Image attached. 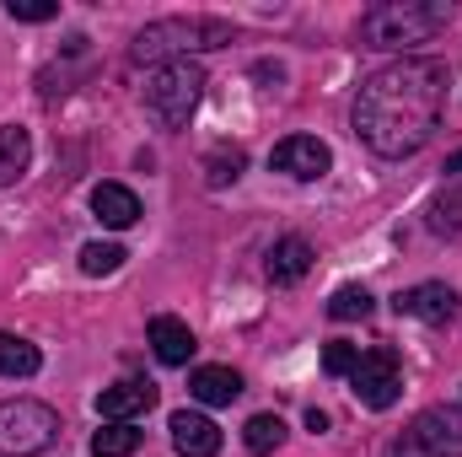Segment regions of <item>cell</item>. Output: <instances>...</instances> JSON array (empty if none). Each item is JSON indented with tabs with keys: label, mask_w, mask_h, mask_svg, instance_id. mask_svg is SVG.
Masks as SVG:
<instances>
[{
	"label": "cell",
	"mask_w": 462,
	"mask_h": 457,
	"mask_svg": "<svg viewBox=\"0 0 462 457\" xmlns=\"http://www.w3.org/2000/svg\"><path fill=\"white\" fill-rule=\"evenodd\" d=\"M205 98V70L194 60H172V65H156L151 81H145V108L162 129H183L189 114L199 108Z\"/></svg>",
	"instance_id": "4"
},
{
	"label": "cell",
	"mask_w": 462,
	"mask_h": 457,
	"mask_svg": "<svg viewBox=\"0 0 462 457\" xmlns=\"http://www.w3.org/2000/svg\"><path fill=\"white\" fill-rule=\"evenodd\" d=\"M145 340H151V350H156L162 366H189V355L199 350V344H194V329H189L183 318H151Z\"/></svg>",
	"instance_id": "12"
},
{
	"label": "cell",
	"mask_w": 462,
	"mask_h": 457,
	"mask_svg": "<svg viewBox=\"0 0 462 457\" xmlns=\"http://www.w3.org/2000/svg\"><path fill=\"white\" fill-rule=\"evenodd\" d=\"M60 436V415L38 398H5L0 404V452L5 457H32Z\"/></svg>",
	"instance_id": "5"
},
{
	"label": "cell",
	"mask_w": 462,
	"mask_h": 457,
	"mask_svg": "<svg viewBox=\"0 0 462 457\" xmlns=\"http://www.w3.org/2000/svg\"><path fill=\"white\" fill-rule=\"evenodd\" d=\"M236 173H242V151H216V156H210V189L236 183Z\"/></svg>",
	"instance_id": "25"
},
{
	"label": "cell",
	"mask_w": 462,
	"mask_h": 457,
	"mask_svg": "<svg viewBox=\"0 0 462 457\" xmlns=\"http://www.w3.org/2000/svg\"><path fill=\"white\" fill-rule=\"evenodd\" d=\"M382 457H462V409H425L409 420V431L387 447Z\"/></svg>",
	"instance_id": "6"
},
{
	"label": "cell",
	"mask_w": 462,
	"mask_h": 457,
	"mask_svg": "<svg viewBox=\"0 0 462 457\" xmlns=\"http://www.w3.org/2000/svg\"><path fill=\"white\" fill-rule=\"evenodd\" d=\"M221 43H231L226 22H216V16H167V22H151L134 38L129 60L134 65H172V60H189L194 49H221Z\"/></svg>",
	"instance_id": "3"
},
{
	"label": "cell",
	"mask_w": 462,
	"mask_h": 457,
	"mask_svg": "<svg viewBox=\"0 0 462 457\" xmlns=\"http://www.w3.org/2000/svg\"><path fill=\"white\" fill-rule=\"evenodd\" d=\"M140 431L134 425H103L97 436H92V457H134L140 452Z\"/></svg>",
	"instance_id": "19"
},
{
	"label": "cell",
	"mask_w": 462,
	"mask_h": 457,
	"mask_svg": "<svg viewBox=\"0 0 462 457\" xmlns=\"http://www.w3.org/2000/svg\"><path fill=\"white\" fill-rule=\"evenodd\" d=\"M328 318H334V323H360V318H371V291H365V285H339V291L328 296Z\"/></svg>",
	"instance_id": "18"
},
{
	"label": "cell",
	"mask_w": 462,
	"mask_h": 457,
	"mask_svg": "<svg viewBox=\"0 0 462 457\" xmlns=\"http://www.w3.org/2000/svg\"><path fill=\"white\" fill-rule=\"evenodd\" d=\"M398 318H420V323H452L457 318V291L441 285V280H425V285H409L393 296Z\"/></svg>",
	"instance_id": "9"
},
{
	"label": "cell",
	"mask_w": 462,
	"mask_h": 457,
	"mask_svg": "<svg viewBox=\"0 0 462 457\" xmlns=\"http://www.w3.org/2000/svg\"><path fill=\"white\" fill-rule=\"evenodd\" d=\"M349 393H355L365 409H393V404L403 398V366H398V355H393L387 344L360 350V360H355V371H349Z\"/></svg>",
	"instance_id": "7"
},
{
	"label": "cell",
	"mask_w": 462,
	"mask_h": 457,
	"mask_svg": "<svg viewBox=\"0 0 462 457\" xmlns=\"http://www.w3.org/2000/svg\"><path fill=\"white\" fill-rule=\"evenodd\" d=\"M242 442H247V452L269 457L280 442H285V420H280V415H253L247 431H242Z\"/></svg>",
	"instance_id": "20"
},
{
	"label": "cell",
	"mask_w": 462,
	"mask_h": 457,
	"mask_svg": "<svg viewBox=\"0 0 462 457\" xmlns=\"http://www.w3.org/2000/svg\"><path fill=\"white\" fill-rule=\"evenodd\" d=\"M32 162V135L22 124H0V189H11Z\"/></svg>",
	"instance_id": "16"
},
{
	"label": "cell",
	"mask_w": 462,
	"mask_h": 457,
	"mask_svg": "<svg viewBox=\"0 0 462 457\" xmlns=\"http://www.w3.org/2000/svg\"><path fill=\"white\" fill-rule=\"evenodd\" d=\"M43 366L38 344H27L22 334H0V377H32Z\"/></svg>",
	"instance_id": "17"
},
{
	"label": "cell",
	"mask_w": 462,
	"mask_h": 457,
	"mask_svg": "<svg viewBox=\"0 0 462 457\" xmlns=\"http://www.w3.org/2000/svg\"><path fill=\"white\" fill-rule=\"evenodd\" d=\"M5 16L11 22H54L60 5L54 0H5Z\"/></svg>",
	"instance_id": "23"
},
{
	"label": "cell",
	"mask_w": 462,
	"mask_h": 457,
	"mask_svg": "<svg viewBox=\"0 0 462 457\" xmlns=\"http://www.w3.org/2000/svg\"><path fill=\"white\" fill-rule=\"evenodd\" d=\"M441 108H447V65L441 60H393L360 87L349 118H355V135L376 156L403 162L436 135Z\"/></svg>",
	"instance_id": "1"
},
{
	"label": "cell",
	"mask_w": 462,
	"mask_h": 457,
	"mask_svg": "<svg viewBox=\"0 0 462 457\" xmlns=\"http://www.w3.org/2000/svg\"><path fill=\"white\" fill-rule=\"evenodd\" d=\"M189 393H194L199 404L221 409V404H231V398L242 393V377H236L231 366H199V371L189 377Z\"/></svg>",
	"instance_id": "15"
},
{
	"label": "cell",
	"mask_w": 462,
	"mask_h": 457,
	"mask_svg": "<svg viewBox=\"0 0 462 457\" xmlns=\"http://www.w3.org/2000/svg\"><path fill=\"white\" fill-rule=\"evenodd\" d=\"M452 5L441 0H382L360 16V49H409L447 33Z\"/></svg>",
	"instance_id": "2"
},
{
	"label": "cell",
	"mask_w": 462,
	"mask_h": 457,
	"mask_svg": "<svg viewBox=\"0 0 462 457\" xmlns=\"http://www.w3.org/2000/svg\"><path fill=\"white\" fill-rule=\"evenodd\" d=\"M145 409H156V382H145V377H129V382H114V387L97 393V415L108 425H129Z\"/></svg>",
	"instance_id": "10"
},
{
	"label": "cell",
	"mask_w": 462,
	"mask_h": 457,
	"mask_svg": "<svg viewBox=\"0 0 462 457\" xmlns=\"http://www.w3.org/2000/svg\"><path fill=\"white\" fill-rule=\"evenodd\" d=\"M355 360H360V344L334 340L328 350H323V371H328V377H349V371H355Z\"/></svg>",
	"instance_id": "24"
},
{
	"label": "cell",
	"mask_w": 462,
	"mask_h": 457,
	"mask_svg": "<svg viewBox=\"0 0 462 457\" xmlns=\"http://www.w3.org/2000/svg\"><path fill=\"white\" fill-rule=\"evenodd\" d=\"M447 173H452V178H457V173H462V151H457V156H452V162H447Z\"/></svg>",
	"instance_id": "27"
},
{
	"label": "cell",
	"mask_w": 462,
	"mask_h": 457,
	"mask_svg": "<svg viewBox=\"0 0 462 457\" xmlns=\"http://www.w3.org/2000/svg\"><path fill=\"white\" fill-rule=\"evenodd\" d=\"M92 210H97L103 227H114V231L140 221V200H134V189H124V183H97V189H92Z\"/></svg>",
	"instance_id": "14"
},
{
	"label": "cell",
	"mask_w": 462,
	"mask_h": 457,
	"mask_svg": "<svg viewBox=\"0 0 462 457\" xmlns=\"http://www.w3.org/2000/svg\"><path fill=\"white\" fill-rule=\"evenodd\" d=\"M312 258H318V253H312L307 237H280V242L269 247V264H263V269H269L274 285H296V280H307Z\"/></svg>",
	"instance_id": "13"
},
{
	"label": "cell",
	"mask_w": 462,
	"mask_h": 457,
	"mask_svg": "<svg viewBox=\"0 0 462 457\" xmlns=\"http://www.w3.org/2000/svg\"><path fill=\"white\" fill-rule=\"evenodd\" d=\"M430 231H462V183H447V194L430 205Z\"/></svg>",
	"instance_id": "21"
},
{
	"label": "cell",
	"mask_w": 462,
	"mask_h": 457,
	"mask_svg": "<svg viewBox=\"0 0 462 457\" xmlns=\"http://www.w3.org/2000/svg\"><path fill=\"white\" fill-rule=\"evenodd\" d=\"M172 447H178V457H216L221 452V425L210 415L178 409L172 415Z\"/></svg>",
	"instance_id": "11"
},
{
	"label": "cell",
	"mask_w": 462,
	"mask_h": 457,
	"mask_svg": "<svg viewBox=\"0 0 462 457\" xmlns=\"http://www.w3.org/2000/svg\"><path fill=\"white\" fill-rule=\"evenodd\" d=\"M124 264V247L118 242H87L81 247V275H114Z\"/></svg>",
	"instance_id": "22"
},
{
	"label": "cell",
	"mask_w": 462,
	"mask_h": 457,
	"mask_svg": "<svg viewBox=\"0 0 462 457\" xmlns=\"http://www.w3.org/2000/svg\"><path fill=\"white\" fill-rule=\"evenodd\" d=\"M307 431L323 436V431H328V415H323V409H307Z\"/></svg>",
	"instance_id": "26"
},
{
	"label": "cell",
	"mask_w": 462,
	"mask_h": 457,
	"mask_svg": "<svg viewBox=\"0 0 462 457\" xmlns=\"http://www.w3.org/2000/svg\"><path fill=\"white\" fill-rule=\"evenodd\" d=\"M269 167H274V173H285V178L312 183V178H323V173L334 167V151H328L318 135H291V140H280V145H274Z\"/></svg>",
	"instance_id": "8"
}]
</instances>
